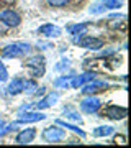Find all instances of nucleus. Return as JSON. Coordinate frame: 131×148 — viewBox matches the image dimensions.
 Wrapping results in <instances>:
<instances>
[{
	"label": "nucleus",
	"instance_id": "obj_19",
	"mask_svg": "<svg viewBox=\"0 0 131 148\" xmlns=\"http://www.w3.org/2000/svg\"><path fill=\"white\" fill-rule=\"evenodd\" d=\"M35 89H38V84L35 79H28V81H23V90L28 92V94H31L35 92Z\"/></svg>",
	"mask_w": 131,
	"mask_h": 148
},
{
	"label": "nucleus",
	"instance_id": "obj_2",
	"mask_svg": "<svg viewBox=\"0 0 131 148\" xmlns=\"http://www.w3.org/2000/svg\"><path fill=\"white\" fill-rule=\"evenodd\" d=\"M23 66L30 69L31 76H35V77H41L43 74H44V68H46V59L38 54V56L28 58L25 63H23Z\"/></svg>",
	"mask_w": 131,
	"mask_h": 148
},
{
	"label": "nucleus",
	"instance_id": "obj_29",
	"mask_svg": "<svg viewBox=\"0 0 131 148\" xmlns=\"http://www.w3.org/2000/svg\"><path fill=\"white\" fill-rule=\"evenodd\" d=\"M8 2H13V0H8Z\"/></svg>",
	"mask_w": 131,
	"mask_h": 148
},
{
	"label": "nucleus",
	"instance_id": "obj_15",
	"mask_svg": "<svg viewBox=\"0 0 131 148\" xmlns=\"http://www.w3.org/2000/svg\"><path fill=\"white\" fill-rule=\"evenodd\" d=\"M56 123H58L59 127H64V128H69V130H72L74 133H79V135H80L82 138L85 137V132H84V130H80V128H79L77 125H72V123H67L66 120H56Z\"/></svg>",
	"mask_w": 131,
	"mask_h": 148
},
{
	"label": "nucleus",
	"instance_id": "obj_18",
	"mask_svg": "<svg viewBox=\"0 0 131 148\" xmlns=\"http://www.w3.org/2000/svg\"><path fill=\"white\" fill-rule=\"evenodd\" d=\"M87 30V23H77V25H71L67 27V32L72 33V35H80L82 32Z\"/></svg>",
	"mask_w": 131,
	"mask_h": 148
},
{
	"label": "nucleus",
	"instance_id": "obj_4",
	"mask_svg": "<svg viewBox=\"0 0 131 148\" xmlns=\"http://www.w3.org/2000/svg\"><path fill=\"white\" fill-rule=\"evenodd\" d=\"M100 106H102V101L92 94H89V97L80 101V110L85 112V114H95L100 109Z\"/></svg>",
	"mask_w": 131,
	"mask_h": 148
},
{
	"label": "nucleus",
	"instance_id": "obj_14",
	"mask_svg": "<svg viewBox=\"0 0 131 148\" xmlns=\"http://www.w3.org/2000/svg\"><path fill=\"white\" fill-rule=\"evenodd\" d=\"M20 92H23V79L15 77V79L8 84V94L16 95V94H20Z\"/></svg>",
	"mask_w": 131,
	"mask_h": 148
},
{
	"label": "nucleus",
	"instance_id": "obj_24",
	"mask_svg": "<svg viewBox=\"0 0 131 148\" xmlns=\"http://www.w3.org/2000/svg\"><path fill=\"white\" fill-rule=\"evenodd\" d=\"M8 79V71H7V68L3 66V63L0 61V81L3 82V81Z\"/></svg>",
	"mask_w": 131,
	"mask_h": 148
},
{
	"label": "nucleus",
	"instance_id": "obj_20",
	"mask_svg": "<svg viewBox=\"0 0 131 148\" xmlns=\"http://www.w3.org/2000/svg\"><path fill=\"white\" fill-rule=\"evenodd\" d=\"M105 8H120L121 7V2L120 0H102Z\"/></svg>",
	"mask_w": 131,
	"mask_h": 148
},
{
	"label": "nucleus",
	"instance_id": "obj_21",
	"mask_svg": "<svg viewBox=\"0 0 131 148\" xmlns=\"http://www.w3.org/2000/svg\"><path fill=\"white\" fill-rule=\"evenodd\" d=\"M103 10H105V7L102 3V0H97L94 5L90 7V13H102Z\"/></svg>",
	"mask_w": 131,
	"mask_h": 148
},
{
	"label": "nucleus",
	"instance_id": "obj_23",
	"mask_svg": "<svg viewBox=\"0 0 131 148\" xmlns=\"http://www.w3.org/2000/svg\"><path fill=\"white\" fill-rule=\"evenodd\" d=\"M71 0H48V3L51 7H66Z\"/></svg>",
	"mask_w": 131,
	"mask_h": 148
},
{
	"label": "nucleus",
	"instance_id": "obj_12",
	"mask_svg": "<svg viewBox=\"0 0 131 148\" xmlns=\"http://www.w3.org/2000/svg\"><path fill=\"white\" fill-rule=\"evenodd\" d=\"M38 32L41 33L43 36L54 38V36H59V35H61V28L56 27V25H52V23H46V25L39 27V30H38Z\"/></svg>",
	"mask_w": 131,
	"mask_h": 148
},
{
	"label": "nucleus",
	"instance_id": "obj_1",
	"mask_svg": "<svg viewBox=\"0 0 131 148\" xmlns=\"http://www.w3.org/2000/svg\"><path fill=\"white\" fill-rule=\"evenodd\" d=\"M31 49V46L28 43H13V45H8L2 49V58H21L23 54H26Z\"/></svg>",
	"mask_w": 131,
	"mask_h": 148
},
{
	"label": "nucleus",
	"instance_id": "obj_17",
	"mask_svg": "<svg viewBox=\"0 0 131 148\" xmlns=\"http://www.w3.org/2000/svg\"><path fill=\"white\" fill-rule=\"evenodd\" d=\"M64 114H66V117H67V119H71V120L82 123V117L79 115V112L74 110L72 107H66V109H64Z\"/></svg>",
	"mask_w": 131,
	"mask_h": 148
},
{
	"label": "nucleus",
	"instance_id": "obj_28",
	"mask_svg": "<svg viewBox=\"0 0 131 148\" xmlns=\"http://www.w3.org/2000/svg\"><path fill=\"white\" fill-rule=\"evenodd\" d=\"M3 125H5V122H2V120H0V128L3 127Z\"/></svg>",
	"mask_w": 131,
	"mask_h": 148
},
{
	"label": "nucleus",
	"instance_id": "obj_13",
	"mask_svg": "<svg viewBox=\"0 0 131 148\" xmlns=\"http://www.w3.org/2000/svg\"><path fill=\"white\" fill-rule=\"evenodd\" d=\"M92 79H95L94 73H85V74H80V76H74L71 86H72L74 89H79V87H82L85 82H89V81H92Z\"/></svg>",
	"mask_w": 131,
	"mask_h": 148
},
{
	"label": "nucleus",
	"instance_id": "obj_26",
	"mask_svg": "<svg viewBox=\"0 0 131 148\" xmlns=\"http://www.w3.org/2000/svg\"><path fill=\"white\" fill-rule=\"evenodd\" d=\"M7 28H8V27H7V25L3 23V21H2V23H0V32H2V33L7 32Z\"/></svg>",
	"mask_w": 131,
	"mask_h": 148
},
{
	"label": "nucleus",
	"instance_id": "obj_3",
	"mask_svg": "<svg viewBox=\"0 0 131 148\" xmlns=\"http://www.w3.org/2000/svg\"><path fill=\"white\" fill-rule=\"evenodd\" d=\"M41 137H43V140L48 142V143H58L66 137V132L56 123V125H52V127L44 128V132H43Z\"/></svg>",
	"mask_w": 131,
	"mask_h": 148
},
{
	"label": "nucleus",
	"instance_id": "obj_10",
	"mask_svg": "<svg viewBox=\"0 0 131 148\" xmlns=\"http://www.w3.org/2000/svg\"><path fill=\"white\" fill-rule=\"evenodd\" d=\"M36 137V130L35 128H25V130H21L18 135H16L15 142L18 145H28V143H31Z\"/></svg>",
	"mask_w": 131,
	"mask_h": 148
},
{
	"label": "nucleus",
	"instance_id": "obj_5",
	"mask_svg": "<svg viewBox=\"0 0 131 148\" xmlns=\"http://www.w3.org/2000/svg\"><path fill=\"white\" fill-rule=\"evenodd\" d=\"M82 36V35H80ZM75 43H77L80 48H87V49H100L103 46V40H100L97 36H82V38H75Z\"/></svg>",
	"mask_w": 131,
	"mask_h": 148
},
{
	"label": "nucleus",
	"instance_id": "obj_6",
	"mask_svg": "<svg viewBox=\"0 0 131 148\" xmlns=\"http://www.w3.org/2000/svg\"><path fill=\"white\" fill-rule=\"evenodd\" d=\"M0 20L10 28V27H18L21 18H20V15H18L16 12H13V10H3L2 13H0Z\"/></svg>",
	"mask_w": 131,
	"mask_h": 148
},
{
	"label": "nucleus",
	"instance_id": "obj_8",
	"mask_svg": "<svg viewBox=\"0 0 131 148\" xmlns=\"http://www.w3.org/2000/svg\"><path fill=\"white\" fill-rule=\"evenodd\" d=\"M105 115L111 119V120H123L128 115V110L125 107H118V106H108L105 109Z\"/></svg>",
	"mask_w": 131,
	"mask_h": 148
},
{
	"label": "nucleus",
	"instance_id": "obj_16",
	"mask_svg": "<svg viewBox=\"0 0 131 148\" xmlns=\"http://www.w3.org/2000/svg\"><path fill=\"white\" fill-rule=\"evenodd\" d=\"M115 132V128L110 127V125H105V127H97L94 130V137H108Z\"/></svg>",
	"mask_w": 131,
	"mask_h": 148
},
{
	"label": "nucleus",
	"instance_id": "obj_27",
	"mask_svg": "<svg viewBox=\"0 0 131 148\" xmlns=\"http://www.w3.org/2000/svg\"><path fill=\"white\" fill-rule=\"evenodd\" d=\"M39 94H44V87H39V90H36V95Z\"/></svg>",
	"mask_w": 131,
	"mask_h": 148
},
{
	"label": "nucleus",
	"instance_id": "obj_9",
	"mask_svg": "<svg viewBox=\"0 0 131 148\" xmlns=\"http://www.w3.org/2000/svg\"><path fill=\"white\" fill-rule=\"evenodd\" d=\"M108 87V84L105 82V81H89V82H85L84 84V89H82V92L84 94H95V92H98V90H105Z\"/></svg>",
	"mask_w": 131,
	"mask_h": 148
},
{
	"label": "nucleus",
	"instance_id": "obj_7",
	"mask_svg": "<svg viewBox=\"0 0 131 148\" xmlns=\"http://www.w3.org/2000/svg\"><path fill=\"white\" fill-rule=\"evenodd\" d=\"M46 119L44 114L41 112H20L18 114V120L15 123H28V122H41Z\"/></svg>",
	"mask_w": 131,
	"mask_h": 148
},
{
	"label": "nucleus",
	"instance_id": "obj_11",
	"mask_svg": "<svg viewBox=\"0 0 131 148\" xmlns=\"http://www.w3.org/2000/svg\"><path fill=\"white\" fill-rule=\"evenodd\" d=\"M59 99V94L58 92H49L46 97H43L39 102H36V109L38 110H43V109H48V107H52Z\"/></svg>",
	"mask_w": 131,
	"mask_h": 148
},
{
	"label": "nucleus",
	"instance_id": "obj_25",
	"mask_svg": "<svg viewBox=\"0 0 131 148\" xmlns=\"http://www.w3.org/2000/svg\"><path fill=\"white\" fill-rule=\"evenodd\" d=\"M67 66H69V61L67 59H62V61L56 66V69H64V68H67Z\"/></svg>",
	"mask_w": 131,
	"mask_h": 148
},
{
	"label": "nucleus",
	"instance_id": "obj_22",
	"mask_svg": "<svg viewBox=\"0 0 131 148\" xmlns=\"http://www.w3.org/2000/svg\"><path fill=\"white\" fill-rule=\"evenodd\" d=\"M52 84L56 86V87H64V89H67V87H69V82L66 81V77H64V76H62V77L54 79V81H52Z\"/></svg>",
	"mask_w": 131,
	"mask_h": 148
}]
</instances>
